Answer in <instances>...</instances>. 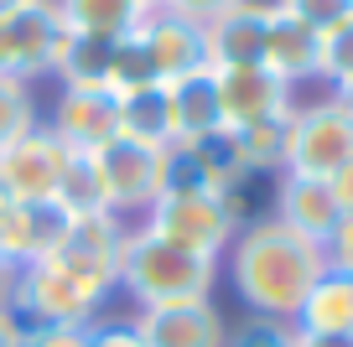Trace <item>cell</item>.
I'll use <instances>...</instances> for the list:
<instances>
[{"label":"cell","mask_w":353,"mask_h":347,"mask_svg":"<svg viewBox=\"0 0 353 347\" xmlns=\"http://www.w3.org/2000/svg\"><path fill=\"white\" fill-rule=\"evenodd\" d=\"M223 264H229V280L239 291L244 311L260 316V322H286L291 326L301 301H307V291L327 270V254H322V244L291 233L286 223H276V218L265 213V218H250L234 233Z\"/></svg>","instance_id":"cell-1"},{"label":"cell","mask_w":353,"mask_h":347,"mask_svg":"<svg viewBox=\"0 0 353 347\" xmlns=\"http://www.w3.org/2000/svg\"><path fill=\"white\" fill-rule=\"evenodd\" d=\"M219 285V260L188 254L176 244L156 239L145 228H130L120 260V291L130 295L135 311H156V306H182V301H213Z\"/></svg>","instance_id":"cell-2"},{"label":"cell","mask_w":353,"mask_h":347,"mask_svg":"<svg viewBox=\"0 0 353 347\" xmlns=\"http://www.w3.org/2000/svg\"><path fill=\"white\" fill-rule=\"evenodd\" d=\"M353 161V109L332 88L317 98H296L286 120V151H281V176H317L332 182Z\"/></svg>","instance_id":"cell-3"},{"label":"cell","mask_w":353,"mask_h":347,"mask_svg":"<svg viewBox=\"0 0 353 347\" xmlns=\"http://www.w3.org/2000/svg\"><path fill=\"white\" fill-rule=\"evenodd\" d=\"M135 228H145V233H156V239L176 244V249L188 254H203V260H219L229 254L234 233H239V218H234L229 197L223 192H203V187H166L161 197H156L151 207H145V218Z\"/></svg>","instance_id":"cell-4"},{"label":"cell","mask_w":353,"mask_h":347,"mask_svg":"<svg viewBox=\"0 0 353 347\" xmlns=\"http://www.w3.org/2000/svg\"><path fill=\"white\" fill-rule=\"evenodd\" d=\"M104 306H110V291L68 270L57 254H42V260L21 264V275H16L11 311L26 326H94Z\"/></svg>","instance_id":"cell-5"},{"label":"cell","mask_w":353,"mask_h":347,"mask_svg":"<svg viewBox=\"0 0 353 347\" xmlns=\"http://www.w3.org/2000/svg\"><path fill=\"white\" fill-rule=\"evenodd\" d=\"M94 166V182H99V202L104 213L125 218V223H141L145 207L166 192V151L161 145H145V140H130V135H114L110 145L88 156Z\"/></svg>","instance_id":"cell-6"},{"label":"cell","mask_w":353,"mask_h":347,"mask_svg":"<svg viewBox=\"0 0 353 347\" xmlns=\"http://www.w3.org/2000/svg\"><path fill=\"white\" fill-rule=\"evenodd\" d=\"M63 36L68 26L52 0H26V6L6 11L0 16V78H21V83L52 78Z\"/></svg>","instance_id":"cell-7"},{"label":"cell","mask_w":353,"mask_h":347,"mask_svg":"<svg viewBox=\"0 0 353 347\" xmlns=\"http://www.w3.org/2000/svg\"><path fill=\"white\" fill-rule=\"evenodd\" d=\"M213 88H219L223 130H250V125L291 120V104H296V88L281 83L265 63H250V67H213Z\"/></svg>","instance_id":"cell-8"},{"label":"cell","mask_w":353,"mask_h":347,"mask_svg":"<svg viewBox=\"0 0 353 347\" xmlns=\"http://www.w3.org/2000/svg\"><path fill=\"white\" fill-rule=\"evenodd\" d=\"M42 125L78 156H94L120 135V94L110 88H63L57 83L52 104L42 109Z\"/></svg>","instance_id":"cell-9"},{"label":"cell","mask_w":353,"mask_h":347,"mask_svg":"<svg viewBox=\"0 0 353 347\" xmlns=\"http://www.w3.org/2000/svg\"><path fill=\"white\" fill-rule=\"evenodd\" d=\"M68 156L73 151L47 125H37L32 135H21L16 145L0 151V192L11 197V202H52Z\"/></svg>","instance_id":"cell-10"},{"label":"cell","mask_w":353,"mask_h":347,"mask_svg":"<svg viewBox=\"0 0 353 347\" xmlns=\"http://www.w3.org/2000/svg\"><path fill=\"white\" fill-rule=\"evenodd\" d=\"M130 326L141 332L145 347H229V322L213 301H182L135 311Z\"/></svg>","instance_id":"cell-11"},{"label":"cell","mask_w":353,"mask_h":347,"mask_svg":"<svg viewBox=\"0 0 353 347\" xmlns=\"http://www.w3.org/2000/svg\"><path fill=\"white\" fill-rule=\"evenodd\" d=\"M260 63L270 67L281 83H291V88L301 94L312 78H322V32H312L307 21H296L291 11H281L276 0H270V16H265V52H260Z\"/></svg>","instance_id":"cell-12"},{"label":"cell","mask_w":353,"mask_h":347,"mask_svg":"<svg viewBox=\"0 0 353 347\" xmlns=\"http://www.w3.org/2000/svg\"><path fill=\"white\" fill-rule=\"evenodd\" d=\"M270 218L286 223L291 233H301V239H312V244H327V233L338 228L343 207L332 197V182H317V176H276Z\"/></svg>","instance_id":"cell-13"},{"label":"cell","mask_w":353,"mask_h":347,"mask_svg":"<svg viewBox=\"0 0 353 347\" xmlns=\"http://www.w3.org/2000/svg\"><path fill=\"white\" fill-rule=\"evenodd\" d=\"M265 16L270 0H239L234 11H223L213 26H203V52L208 67H250L265 52Z\"/></svg>","instance_id":"cell-14"},{"label":"cell","mask_w":353,"mask_h":347,"mask_svg":"<svg viewBox=\"0 0 353 347\" xmlns=\"http://www.w3.org/2000/svg\"><path fill=\"white\" fill-rule=\"evenodd\" d=\"M68 218L52 202H6L0 207V260L6 264H32L57 244Z\"/></svg>","instance_id":"cell-15"},{"label":"cell","mask_w":353,"mask_h":347,"mask_svg":"<svg viewBox=\"0 0 353 347\" xmlns=\"http://www.w3.org/2000/svg\"><path fill=\"white\" fill-rule=\"evenodd\" d=\"M141 36H145V52H151V67H156V78H161V83L208 67L203 32H198V26H188V21H176V16H166V11H151V16H145V21H141Z\"/></svg>","instance_id":"cell-16"},{"label":"cell","mask_w":353,"mask_h":347,"mask_svg":"<svg viewBox=\"0 0 353 347\" xmlns=\"http://www.w3.org/2000/svg\"><path fill=\"white\" fill-rule=\"evenodd\" d=\"M166 88V109H172V130L176 145L182 140H198V135L223 130V114H219V88H213V67H198V73H182L172 78Z\"/></svg>","instance_id":"cell-17"},{"label":"cell","mask_w":353,"mask_h":347,"mask_svg":"<svg viewBox=\"0 0 353 347\" xmlns=\"http://www.w3.org/2000/svg\"><path fill=\"white\" fill-rule=\"evenodd\" d=\"M296 332H312V337H338V332H353V275L348 270H322V280L307 291L296 311Z\"/></svg>","instance_id":"cell-18"},{"label":"cell","mask_w":353,"mask_h":347,"mask_svg":"<svg viewBox=\"0 0 353 347\" xmlns=\"http://www.w3.org/2000/svg\"><path fill=\"white\" fill-rule=\"evenodd\" d=\"M68 32L78 36H130L151 11H141L135 0H52Z\"/></svg>","instance_id":"cell-19"},{"label":"cell","mask_w":353,"mask_h":347,"mask_svg":"<svg viewBox=\"0 0 353 347\" xmlns=\"http://www.w3.org/2000/svg\"><path fill=\"white\" fill-rule=\"evenodd\" d=\"M120 135L172 151L176 130H172V109H166V88H135V94H120Z\"/></svg>","instance_id":"cell-20"},{"label":"cell","mask_w":353,"mask_h":347,"mask_svg":"<svg viewBox=\"0 0 353 347\" xmlns=\"http://www.w3.org/2000/svg\"><path fill=\"white\" fill-rule=\"evenodd\" d=\"M42 125V98H37L32 83L21 78H0V151L16 145L21 135H32Z\"/></svg>","instance_id":"cell-21"},{"label":"cell","mask_w":353,"mask_h":347,"mask_svg":"<svg viewBox=\"0 0 353 347\" xmlns=\"http://www.w3.org/2000/svg\"><path fill=\"white\" fill-rule=\"evenodd\" d=\"M353 73V11L322 32V83H338Z\"/></svg>","instance_id":"cell-22"},{"label":"cell","mask_w":353,"mask_h":347,"mask_svg":"<svg viewBox=\"0 0 353 347\" xmlns=\"http://www.w3.org/2000/svg\"><path fill=\"white\" fill-rule=\"evenodd\" d=\"M281 11H291L296 21H307L312 32H327L332 21H343V16L353 11V0H276Z\"/></svg>","instance_id":"cell-23"},{"label":"cell","mask_w":353,"mask_h":347,"mask_svg":"<svg viewBox=\"0 0 353 347\" xmlns=\"http://www.w3.org/2000/svg\"><path fill=\"white\" fill-rule=\"evenodd\" d=\"M234 6H239V0H161V11L166 16H176V21H188V26H213L219 21L223 11H234Z\"/></svg>","instance_id":"cell-24"},{"label":"cell","mask_w":353,"mask_h":347,"mask_svg":"<svg viewBox=\"0 0 353 347\" xmlns=\"http://www.w3.org/2000/svg\"><path fill=\"white\" fill-rule=\"evenodd\" d=\"M229 347H291V326L286 322H260V316H250V326L229 332Z\"/></svg>","instance_id":"cell-25"},{"label":"cell","mask_w":353,"mask_h":347,"mask_svg":"<svg viewBox=\"0 0 353 347\" xmlns=\"http://www.w3.org/2000/svg\"><path fill=\"white\" fill-rule=\"evenodd\" d=\"M322 254H327L332 270H348V275H353V213H343V218H338V228L327 233Z\"/></svg>","instance_id":"cell-26"},{"label":"cell","mask_w":353,"mask_h":347,"mask_svg":"<svg viewBox=\"0 0 353 347\" xmlns=\"http://www.w3.org/2000/svg\"><path fill=\"white\" fill-rule=\"evenodd\" d=\"M21 347H88V326H26Z\"/></svg>","instance_id":"cell-27"},{"label":"cell","mask_w":353,"mask_h":347,"mask_svg":"<svg viewBox=\"0 0 353 347\" xmlns=\"http://www.w3.org/2000/svg\"><path fill=\"white\" fill-rule=\"evenodd\" d=\"M88 347H145V342L130 322H104L99 316V322L88 326Z\"/></svg>","instance_id":"cell-28"},{"label":"cell","mask_w":353,"mask_h":347,"mask_svg":"<svg viewBox=\"0 0 353 347\" xmlns=\"http://www.w3.org/2000/svg\"><path fill=\"white\" fill-rule=\"evenodd\" d=\"M21 342H26V322L11 306H0V347H21Z\"/></svg>","instance_id":"cell-29"},{"label":"cell","mask_w":353,"mask_h":347,"mask_svg":"<svg viewBox=\"0 0 353 347\" xmlns=\"http://www.w3.org/2000/svg\"><path fill=\"white\" fill-rule=\"evenodd\" d=\"M291 347H353V332H338V337H312V332H296V326H291Z\"/></svg>","instance_id":"cell-30"},{"label":"cell","mask_w":353,"mask_h":347,"mask_svg":"<svg viewBox=\"0 0 353 347\" xmlns=\"http://www.w3.org/2000/svg\"><path fill=\"white\" fill-rule=\"evenodd\" d=\"M332 197H338L343 213H353V161H343V171L332 176Z\"/></svg>","instance_id":"cell-31"},{"label":"cell","mask_w":353,"mask_h":347,"mask_svg":"<svg viewBox=\"0 0 353 347\" xmlns=\"http://www.w3.org/2000/svg\"><path fill=\"white\" fill-rule=\"evenodd\" d=\"M16 275H21L16 264L0 260V306H11V301H16Z\"/></svg>","instance_id":"cell-32"},{"label":"cell","mask_w":353,"mask_h":347,"mask_svg":"<svg viewBox=\"0 0 353 347\" xmlns=\"http://www.w3.org/2000/svg\"><path fill=\"white\" fill-rule=\"evenodd\" d=\"M327 88H332V94H338V98H343V104H348V109H353V73H348V78H338V83H327Z\"/></svg>","instance_id":"cell-33"},{"label":"cell","mask_w":353,"mask_h":347,"mask_svg":"<svg viewBox=\"0 0 353 347\" xmlns=\"http://www.w3.org/2000/svg\"><path fill=\"white\" fill-rule=\"evenodd\" d=\"M16 6H26V0H0V16H6V11H16Z\"/></svg>","instance_id":"cell-34"},{"label":"cell","mask_w":353,"mask_h":347,"mask_svg":"<svg viewBox=\"0 0 353 347\" xmlns=\"http://www.w3.org/2000/svg\"><path fill=\"white\" fill-rule=\"evenodd\" d=\"M135 6H141V11H161V0H135Z\"/></svg>","instance_id":"cell-35"},{"label":"cell","mask_w":353,"mask_h":347,"mask_svg":"<svg viewBox=\"0 0 353 347\" xmlns=\"http://www.w3.org/2000/svg\"><path fill=\"white\" fill-rule=\"evenodd\" d=\"M6 202H11V197H6V192H0V207H6Z\"/></svg>","instance_id":"cell-36"}]
</instances>
